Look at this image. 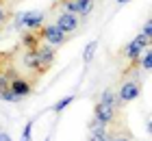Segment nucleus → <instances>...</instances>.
Returning a JSON list of instances; mask_svg holds the SVG:
<instances>
[{"mask_svg":"<svg viewBox=\"0 0 152 141\" xmlns=\"http://www.w3.org/2000/svg\"><path fill=\"white\" fill-rule=\"evenodd\" d=\"M139 85L133 83V80H126V83H122V87H120V100L122 102H133L139 98Z\"/></svg>","mask_w":152,"mask_h":141,"instance_id":"7","label":"nucleus"},{"mask_svg":"<svg viewBox=\"0 0 152 141\" xmlns=\"http://www.w3.org/2000/svg\"><path fill=\"white\" fill-rule=\"evenodd\" d=\"M46 141H50V139H46Z\"/></svg>","mask_w":152,"mask_h":141,"instance_id":"24","label":"nucleus"},{"mask_svg":"<svg viewBox=\"0 0 152 141\" xmlns=\"http://www.w3.org/2000/svg\"><path fill=\"white\" fill-rule=\"evenodd\" d=\"M148 132L152 135V119H150V124H148Z\"/></svg>","mask_w":152,"mask_h":141,"instance_id":"21","label":"nucleus"},{"mask_svg":"<svg viewBox=\"0 0 152 141\" xmlns=\"http://www.w3.org/2000/svg\"><path fill=\"white\" fill-rule=\"evenodd\" d=\"M0 141H11V135L4 132V130H0Z\"/></svg>","mask_w":152,"mask_h":141,"instance_id":"20","label":"nucleus"},{"mask_svg":"<svg viewBox=\"0 0 152 141\" xmlns=\"http://www.w3.org/2000/svg\"><path fill=\"white\" fill-rule=\"evenodd\" d=\"M78 24H80V20L76 18V13H70V11L61 13V15L57 18V26L61 28V31H65L67 35L76 33V28H78Z\"/></svg>","mask_w":152,"mask_h":141,"instance_id":"5","label":"nucleus"},{"mask_svg":"<svg viewBox=\"0 0 152 141\" xmlns=\"http://www.w3.org/2000/svg\"><path fill=\"white\" fill-rule=\"evenodd\" d=\"M41 39L46 41V44H50V46H61V44H65V39H67V33L65 31H61V28L57 24H50V26H41Z\"/></svg>","mask_w":152,"mask_h":141,"instance_id":"3","label":"nucleus"},{"mask_svg":"<svg viewBox=\"0 0 152 141\" xmlns=\"http://www.w3.org/2000/svg\"><path fill=\"white\" fill-rule=\"evenodd\" d=\"M22 141H31V139H22Z\"/></svg>","mask_w":152,"mask_h":141,"instance_id":"23","label":"nucleus"},{"mask_svg":"<svg viewBox=\"0 0 152 141\" xmlns=\"http://www.w3.org/2000/svg\"><path fill=\"white\" fill-rule=\"evenodd\" d=\"M37 52H39V72L50 69V65L54 63V46L44 44V46L37 48Z\"/></svg>","mask_w":152,"mask_h":141,"instance_id":"6","label":"nucleus"},{"mask_svg":"<svg viewBox=\"0 0 152 141\" xmlns=\"http://www.w3.org/2000/svg\"><path fill=\"white\" fill-rule=\"evenodd\" d=\"M9 18H11L9 7H7V2H4V0H0V28H2L7 22H9Z\"/></svg>","mask_w":152,"mask_h":141,"instance_id":"12","label":"nucleus"},{"mask_svg":"<svg viewBox=\"0 0 152 141\" xmlns=\"http://www.w3.org/2000/svg\"><path fill=\"white\" fill-rule=\"evenodd\" d=\"M139 65H141L143 69H152V48H150L146 54H143V59L139 61Z\"/></svg>","mask_w":152,"mask_h":141,"instance_id":"15","label":"nucleus"},{"mask_svg":"<svg viewBox=\"0 0 152 141\" xmlns=\"http://www.w3.org/2000/svg\"><path fill=\"white\" fill-rule=\"evenodd\" d=\"M89 141H111V132L109 135H91Z\"/></svg>","mask_w":152,"mask_h":141,"instance_id":"18","label":"nucleus"},{"mask_svg":"<svg viewBox=\"0 0 152 141\" xmlns=\"http://www.w3.org/2000/svg\"><path fill=\"white\" fill-rule=\"evenodd\" d=\"M31 130H33V122H28V124H26V128H24V135H22V139H31Z\"/></svg>","mask_w":152,"mask_h":141,"instance_id":"19","label":"nucleus"},{"mask_svg":"<svg viewBox=\"0 0 152 141\" xmlns=\"http://www.w3.org/2000/svg\"><path fill=\"white\" fill-rule=\"evenodd\" d=\"M11 91L20 98V100H22V98H26L33 91V85L26 80V78H20V76H18L15 80H11Z\"/></svg>","mask_w":152,"mask_h":141,"instance_id":"8","label":"nucleus"},{"mask_svg":"<svg viewBox=\"0 0 152 141\" xmlns=\"http://www.w3.org/2000/svg\"><path fill=\"white\" fill-rule=\"evenodd\" d=\"M117 2H122V4H124V2H130V0H117Z\"/></svg>","mask_w":152,"mask_h":141,"instance_id":"22","label":"nucleus"},{"mask_svg":"<svg viewBox=\"0 0 152 141\" xmlns=\"http://www.w3.org/2000/svg\"><path fill=\"white\" fill-rule=\"evenodd\" d=\"M102 102H107V104H113V107H117V104H120L122 100H115V96H113V91H104V94H102V98H100Z\"/></svg>","mask_w":152,"mask_h":141,"instance_id":"14","label":"nucleus"},{"mask_svg":"<svg viewBox=\"0 0 152 141\" xmlns=\"http://www.w3.org/2000/svg\"><path fill=\"white\" fill-rule=\"evenodd\" d=\"M44 13L41 11H28V13H20L15 18V26L18 28H28V31H37L44 26Z\"/></svg>","mask_w":152,"mask_h":141,"instance_id":"1","label":"nucleus"},{"mask_svg":"<svg viewBox=\"0 0 152 141\" xmlns=\"http://www.w3.org/2000/svg\"><path fill=\"white\" fill-rule=\"evenodd\" d=\"M115 107L113 104H107V102H98L96 104V109H94V117H98L100 122H104V124H113L115 122Z\"/></svg>","mask_w":152,"mask_h":141,"instance_id":"4","label":"nucleus"},{"mask_svg":"<svg viewBox=\"0 0 152 141\" xmlns=\"http://www.w3.org/2000/svg\"><path fill=\"white\" fill-rule=\"evenodd\" d=\"M148 41H150V39H148L143 33H141V35H137V37L126 46V50H124L126 59H128V61H133V63H139V61H141V52L146 50Z\"/></svg>","mask_w":152,"mask_h":141,"instance_id":"2","label":"nucleus"},{"mask_svg":"<svg viewBox=\"0 0 152 141\" xmlns=\"http://www.w3.org/2000/svg\"><path fill=\"white\" fill-rule=\"evenodd\" d=\"M72 102H74V96H65V98H61V100L52 107V111H54V113H61V111L67 107V104H72Z\"/></svg>","mask_w":152,"mask_h":141,"instance_id":"13","label":"nucleus"},{"mask_svg":"<svg viewBox=\"0 0 152 141\" xmlns=\"http://www.w3.org/2000/svg\"><path fill=\"white\" fill-rule=\"evenodd\" d=\"M111 141H130V135H128V132L117 130V132H111Z\"/></svg>","mask_w":152,"mask_h":141,"instance_id":"16","label":"nucleus"},{"mask_svg":"<svg viewBox=\"0 0 152 141\" xmlns=\"http://www.w3.org/2000/svg\"><path fill=\"white\" fill-rule=\"evenodd\" d=\"M96 48H98V41H89V44L85 46V52H83V61H85V63H89V61L94 59Z\"/></svg>","mask_w":152,"mask_h":141,"instance_id":"11","label":"nucleus"},{"mask_svg":"<svg viewBox=\"0 0 152 141\" xmlns=\"http://www.w3.org/2000/svg\"><path fill=\"white\" fill-rule=\"evenodd\" d=\"M89 132H91V135H109V124L100 122L98 117H94L91 122H89Z\"/></svg>","mask_w":152,"mask_h":141,"instance_id":"10","label":"nucleus"},{"mask_svg":"<svg viewBox=\"0 0 152 141\" xmlns=\"http://www.w3.org/2000/svg\"><path fill=\"white\" fill-rule=\"evenodd\" d=\"M141 33H143V35H146V37H148V39H152V18L148 20V22H146V24H143V31H141Z\"/></svg>","mask_w":152,"mask_h":141,"instance_id":"17","label":"nucleus"},{"mask_svg":"<svg viewBox=\"0 0 152 141\" xmlns=\"http://www.w3.org/2000/svg\"><path fill=\"white\" fill-rule=\"evenodd\" d=\"M24 65L28 69L39 72V52H37V48H31V50L24 52Z\"/></svg>","mask_w":152,"mask_h":141,"instance_id":"9","label":"nucleus"}]
</instances>
